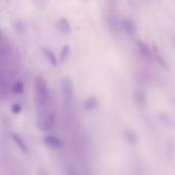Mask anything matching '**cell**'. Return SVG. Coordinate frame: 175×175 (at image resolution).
Returning <instances> with one entry per match:
<instances>
[{"instance_id": "cell-1", "label": "cell", "mask_w": 175, "mask_h": 175, "mask_svg": "<svg viewBox=\"0 0 175 175\" xmlns=\"http://www.w3.org/2000/svg\"><path fill=\"white\" fill-rule=\"evenodd\" d=\"M37 100L39 101L38 104V116L40 117V123L49 125L51 124V112H50V104H48L47 92H46L44 86L41 85L37 88Z\"/></svg>"}]
</instances>
